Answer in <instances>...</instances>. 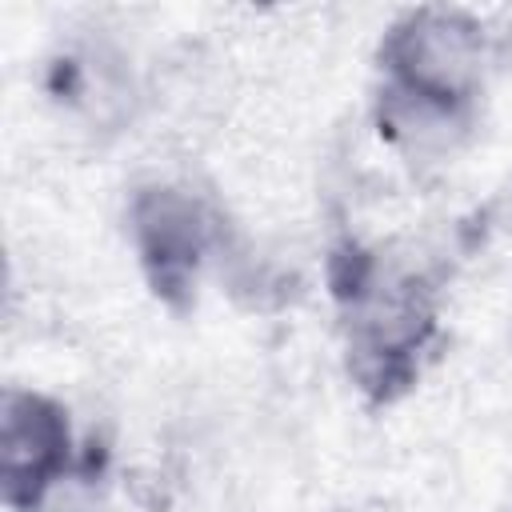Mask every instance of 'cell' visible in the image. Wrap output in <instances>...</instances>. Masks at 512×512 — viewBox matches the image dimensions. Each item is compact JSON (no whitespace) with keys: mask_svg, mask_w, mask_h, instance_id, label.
<instances>
[{"mask_svg":"<svg viewBox=\"0 0 512 512\" xmlns=\"http://www.w3.org/2000/svg\"><path fill=\"white\" fill-rule=\"evenodd\" d=\"M132 232L152 292L176 312L188 308L208 232L196 200L176 188H144L132 204Z\"/></svg>","mask_w":512,"mask_h":512,"instance_id":"obj_3","label":"cell"},{"mask_svg":"<svg viewBox=\"0 0 512 512\" xmlns=\"http://www.w3.org/2000/svg\"><path fill=\"white\" fill-rule=\"evenodd\" d=\"M380 60L392 76V100L448 120L472 100L480 28L460 12H412L388 32Z\"/></svg>","mask_w":512,"mask_h":512,"instance_id":"obj_1","label":"cell"},{"mask_svg":"<svg viewBox=\"0 0 512 512\" xmlns=\"http://www.w3.org/2000/svg\"><path fill=\"white\" fill-rule=\"evenodd\" d=\"M4 432H0V472L4 504L12 512H32L52 480L68 468V416L56 400L40 392L12 388L4 396Z\"/></svg>","mask_w":512,"mask_h":512,"instance_id":"obj_2","label":"cell"}]
</instances>
